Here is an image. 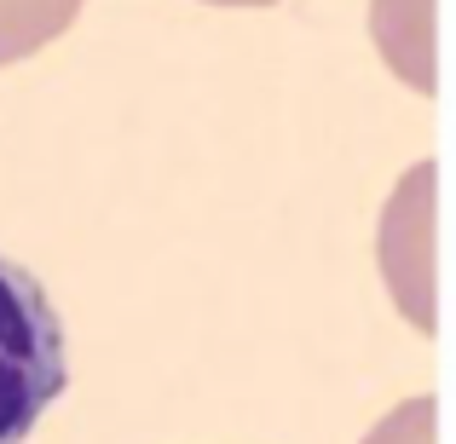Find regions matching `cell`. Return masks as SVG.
Listing matches in <instances>:
<instances>
[{
  "mask_svg": "<svg viewBox=\"0 0 456 444\" xmlns=\"http://www.w3.org/2000/svg\"><path fill=\"white\" fill-rule=\"evenodd\" d=\"M64 323L41 283L0 254V444H23L64 392Z\"/></svg>",
  "mask_w": 456,
  "mask_h": 444,
  "instance_id": "obj_1",
  "label": "cell"
},
{
  "mask_svg": "<svg viewBox=\"0 0 456 444\" xmlns=\"http://www.w3.org/2000/svg\"><path fill=\"white\" fill-rule=\"evenodd\" d=\"M434 162H416L381 214V271L422 335H434Z\"/></svg>",
  "mask_w": 456,
  "mask_h": 444,
  "instance_id": "obj_2",
  "label": "cell"
},
{
  "mask_svg": "<svg viewBox=\"0 0 456 444\" xmlns=\"http://www.w3.org/2000/svg\"><path fill=\"white\" fill-rule=\"evenodd\" d=\"M376 46L411 87L434 93V0H376L370 6Z\"/></svg>",
  "mask_w": 456,
  "mask_h": 444,
  "instance_id": "obj_3",
  "label": "cell"
},
{
  "mask_svg": "<svg viewBox=\"0 0 456 444\" xmlns=\"http://www.w3.org/2000/svg\"><path fill=\"white\" fill-rule=\"evenodd\" d=\"M76 12L81 0H0V64H18L58 41L76 23Z\"/></svg>",
  "mask_w": 456,
  "mask_h": 444,
  "instance_id": "obj_4",
  "label": "cell"
},
{
  "mask_svg": "<svg viewBox=\"0 0 456 444\" xmlns=\"http://www.w3.org/2000/svg\"><path fill=\"white\" fill-rule=\"evenodd\" d=\"M434 439H439V404L422 392V399H404L399 410L381 416L364 444H434Z\"/></svg>",
  "mask_w": 456,
  "mask_h": 444,
  "instance_id": "obj_5",
  "label": "cell"
},
{
  "mask_svg": "<svg viewBox=\"0 0 456 444\" xmlns=\"http://www.w3.org/2000/svg\"><path fill=\"white\" fill-rule=\"evenodd\" d=\"M208 6H272V0H208Z\"/></svg>",
  "mask_w": 456,
  "mask_h": 444,
  "instance_id": "obj_6",
  "label": "cell"
}]
</instances>
